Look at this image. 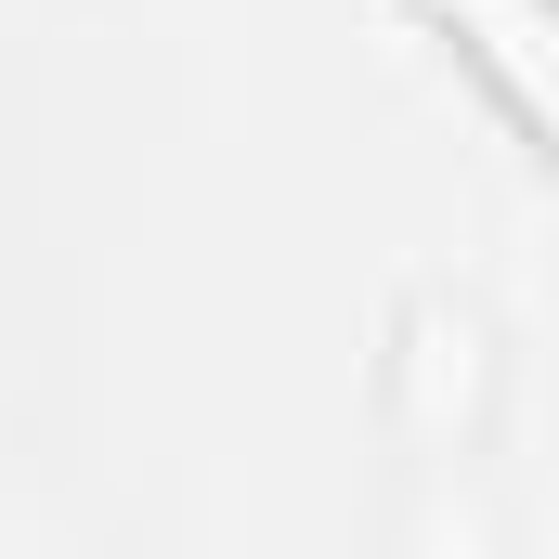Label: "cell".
<instances>
[{
  "label": "cell",
  "instance_id": "obj_1",
  "mask_svg": "<svg viewBox=\"0 0 559 559\" xmlns=\"http://www.w3.org/2000/svg\"><path fill=\"white\" fill-rule=\"evenodd\" d=\"M429 26L481 66V92L534 131V156L559 169V0H417Z\"/></svg>",
  "mask_w": 559,
  "mask_h": 559
}]
</instances>
